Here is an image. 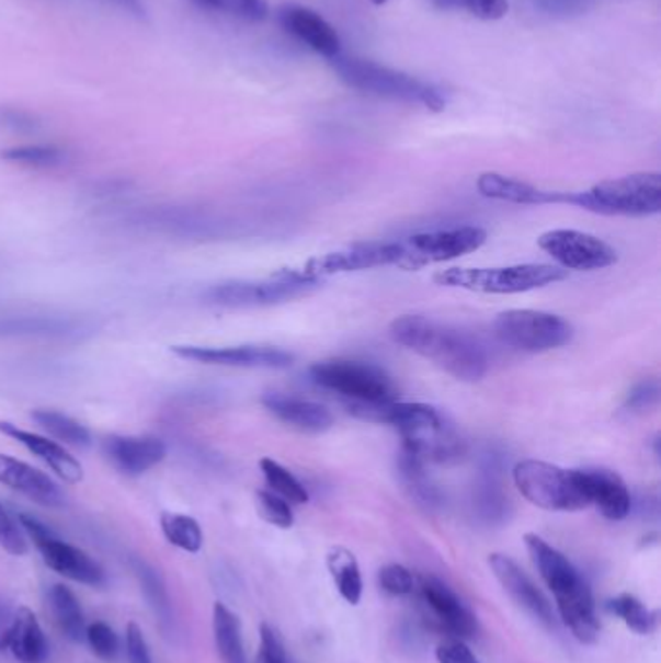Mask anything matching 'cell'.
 <instances>
[{
    "label": "cell",
    "mask_w": 661,
    "mask_h": 663,
    "mask_svg": "<svg viewBox=\"0 0 661 663\" xmlns=\"http://www.w3.org/2000/svg\"><path fill=\"white\" fill-rule=\"evenodd\" d=\"M390 336L396 344L419 353L464 382H476L487 373L486 350L458 328L421 315H406L390 324Z\"/></svg>",
    "instance_id": "obj_1"
},
{
    "label": "cell",
    "mask_w": 661,
    "mask_h": 663,
    "mask_svg": "<svg viewBox=\"0 0 661 663\" xmlns=\"http://www.w3.org/2000/svg\"><path fill=\"white\" fill-rule=\"evenodd\" d=\"M332 67L353 90L388 100L419 103L431 111H443L446 105V98L436 85L421 82L413 76L383 67L373 60L338 55L332 59Z\"/></svg>",
    "instance_id": "obj_2"
},
{
    "label": "cell",
    "mask_w": 661,
    "mask_h": 663,
    "mask_svg": "<svg viewBox=\"0 0 661 663\" xmlns=\"http://www.w3.org/2000/svg\"><path fill=\"white\" fill-rule=\"evenodd\" d=\"M572 206L603 216H653L661 210L660 173H632L609 179L590 191L572 193Z\"/></svg>",
    "instance_id": "obj_3"
},
{
    "label": "cell",
    "mask_w": 661,
    "mask_h": 663,
    "mask_svg": "<svg viewBox=\"0 0 661 663\" xmlns=\"http://www.w3.org/2000/svg\"><path fill=\"white\" fill-rule=\"evenodd\" d=\"M567 277V270L551 264H516L502 268H448L435 274L436 286L458 287L478 294L511 295L551 286Z\"/></svg>",
    "instance_id": "obj_4"
},
{
    "label": "cell",
    "mask_w": 661,
    "mask_h": 663,
    "mask_svg": "<svg viewBox=\"0 0 661 663\" xmlns=\"http://www.w3.org/2000/svg\"><path fill=\"white\" fill-rule=\"evenodd\" d=\"M522 496L544 511L577 513L590 506L578 470H565L555 464L522 460L512 471Z\"/></svg>",
    "instance_id": "obj_5"
},
{
    "label": "cell",
    "mask_w": 661,
    "mask_h": 663,
    "mask_svg": "<svg viewBox=\"0 0 661 663\" xmlns=\"http://www.w3.org/2000/svg\"><path fill=\"white\" fill-rule=\"evenodd\" d=\"M494 334L502 344L520 352L542 353L557 350L572 340V327L551 312L511 309L494 320Z\"/></svg>",
    "instance_id": "obj_6"
},
{
    "label": "cell",
    "mask_w": 661,
    "mask_h": 663,
    "mask_svg": "<svg viewBox=\"0 0 661 663\" xmlns=\"http://www.w3.org/2000/svg\"><path fill=\"white\" fill-rule=\"evenodd\" d=\"M310 377L319 387L342 396L347 403L390 402L396 400L392 380L383 370L368 363L332 362L315 363Z\"/></svg>",
    "instance_id": "obj_7"
},
{
    "label": "cell",
    "mask_w": 661,
    "mask_h": 663,
    "mask_svg": "<svg viewBox=\"0 0 661 663\" xmlns=\"http://www.w3.org/2000/svg\"><path fill=\"white\" fill-rule=\"evenodd\" d=\"M317 286H319L317 282H303L276 272L270 279H260V282L229 279V282L214 284L202 294V299L214 307L251 309V307H270L277 302L292 301L309 294Z\"/></svg>",
    "instance_id": "obj_8"
},
{
    "label": "cell",
    "mask_w": 661,
    "mask_h": 663,
    "mask_svg": "<svg viewBox=\"0 0 661 663\" xmlns=\"http://www.w3.org/2000/svg\"><path fill=\"white\" fill-rule=\"evenodd\" d=\"M18 522L25 534L32 538L35 547L39 549L43 563L47 564L50 571L57 572L65 579L80 582V584H88V586H101L105 582V571L101 569L98 561H93L92 557L82 551L80 547L60 539L39 518H35L32 514L20 513Z\"/></svg>",
    "instance_id": "obj_9"
},
{
    "label": "cell",
    "mask_w": 661,
    "mask_h": 663,
    "mask_svg": "<svg viewBox=\"0 0 661 663\" xmlns=\"http://www.w3.org/2000/svg\"><path fill=\"white\" fill-rule=\"evenodd\" d=\"M403 256L402 241L392 243L353 244L342 251L328 252L305 262L301 268L280 270V274L303 282H317L322 277L360 272V270L380 268V266H398Z\"/></svg>",
    "instance_id": "obj_10"
},
{
    "label": "cell",
    "mask_w": 661,
    "mask_h": 663,
    "mask_svg": "<svg viewBox=\"0 0 661 663\" xmlns=\"http://www.w3.org/2000/svg\"><path fill=\"white\" fill-rule=\"evenodd\" d=\"M486 241V229L476 226L418 233L408 241H402L403 256L398 268L419 270L438 262L453 261L468 252L478 251Z\"/></svg>",
    "instance_id": "obj_11"
},
{
    "label": "cell",
    "mask_w": 661,
    "mask_h": 663,
    "mask_svg": "<svg viewBox=\"0 0 661 663\" xmlns=\"http://www.w3.org/2000/svg\"><path fill=\"white\" fill-rule=\"evenodd\" d=\"M537 244L562 270L594 272L617 262V251L612 244L577 229H551L537 239Z\"/></svg>",
    "instance_id": "obj_12"
},
{
    "label": "cell",
    "mask_w": 661,
    "mask_h": 663,
    "mask_svg": "<svg viewBox=\"0 0 661 663\" xmlns=\"http://www.w3.org/2000/svg\"><path fill=\"white\" fill-rule=\"evenodd\" d=\"M171 353L184 362L237 369H287L295 359L292 353L272 345H171Z\"/></svg>",
    "instance_id": "obj_13"
},
{
    "label": "cell",
    "mask_w": 661,
    "mask_h": 663,
    "mask_svg": "<svg viewBox=\"0 0 661 663\" xmlns=\"http://www.w3.org/2000/svg\"><path fill=\"white\" fill-rule=\"evenodd\" d=\"M92 322L68 315H4L0 317V340H49L76 342L90 336Z\"/></svg>",
    "instance_id": "obj_14"
},
{
    "label": "cell",
    "mask_w": 661,
    "mask_h": 663,
    "mask_svg": "<svg viewBox=\"0 0 661 663\" xmlns=\"http://www.w3.org/2000/svg\"><path fill=\"white\" fill-rule=\"evenodd\" d=\"M419 580L421 602L435 627L448 632L454 639H474L478 632V619L461 604L460 597L435 576H421Z\"/></svg>",
    "instance_id": "obj_15"
},
{
    "label": "cell",
    "mask_w": 661,
    "mask_h": 663,
    "mask_svg": "<svg viewBox=\"0 0 661 663\" xmlns=\"http://www.w3.org/2000/svg\"><path fill=\"white\" fill-rule=\"evenodd\" d=\"M524 541H526L527 553L532 557L534 567L547 584V588L551 590L557 604L590 588L586 579L578 572L574 564L570 563L569 557H565L559 549L549 546L537 534H526Z\"/></svg>",
    "instance_id": "obj_16"
},
{
    "label": "cell",
    "mask_w": 661,
    "mask_h": 663,
    "mask_svg": "<svg viewBox=\"0 0 661 663\" xmlns=\"http://www.w3.org/2000/svg\"><path fill=\"white\" fill-rule=\"evenodd\" d=\"M101 448L107 462L130 478L150 471L168 456V445L153 435H111Z\"/></svg>",
    "instance_id": "obj_17"
},
{
    "label": "cell",
    "mask_w": 661,
    "mask_h": 663,
    "mask_svg": "<svg viewBox=\"0 0 661 663\" xmlns=\"http://www.w3.org/2000/svg\"><path fill=\"white\" fill-rule=\"evenodd\" d=\"M489 567L493 571L494 579L499 580L502 590L520 605L527 614L534 615L537 621L544 622L545 627H555V614L547 597L537 588L534 580L520 569L518 563L509 555H489Z\"/></svg>",
    "instance_id": "obj_18"
},
{
    "label": "cell",
    "mask_w": 661,
    "mask_h": 663,
    "mask_svg": "<svg viewBox=\"0 0 661 663\" xmlns=\"http://www.w3.org/2000/svg\"><path fill=\"white\" fill-rule=\"evenodd\" d=\"M0 483L47 508H62L67 504V496L59 483L34 466L7 454H0Z\"/></svg>",
    "instance_id": "obj_19"
},
{
    "label": "cell",
    "mask_w": 661,
    "mask_h": 663,
    "mask_svg": "<svg viewBox=\"0 0 661 663\" xmlns=\"http://www.w3.org/2000/svg\"><path fill=\"white\" fill-rule=\"evenodd\" d=\"M0 433L12 438V441H16V443L24 446L25 450H30L42 462L47 464L50 470L55 471L65 483L75 485V483H80L84 479L82 464L78 462L65 446L50 441L49 437L25 431V428L10 423V421H0Z\"/></svg>",
    "instance_id": "obj_20"
},
{
    "label": "cell",
    "mask_w": 661,
    "mask_h": 663,
    "mask_svg": "<svg viewBox=\"0 0 661 663\" xmlns=\"http://www.w3.org/2000/svg\"><path fill=\"white\" fill-rule=\"evenodd\" d=\"M0 650L10 652L22 663H45L49 658V642L42 625L30 607H18L9 627L0 630Z\"/></svg>",
    "instance_id": "obj_21"
},
{
    "label": "cell",
    "mask_w": 661,
    "mask_h": 663,
    "mask_svg": "<svg viewBox=\"0 0 661 663\" xmlns=\"http://www.w3.org/2000/svg\"><path fill=\"white\" fill-rule=\"evenodd\" d=\"M578 478L590 504H594L607 521L619 522L627 518L632 499L625 481L615 471L588 468V470H578Z\"/></svg>",
    "instance_id": "obj_22"
},
{
    "label": "cell",
    "mask_w": 661,
    "mask_h": 663,
    "mask_svg": "<svg viewBox=\"0 0 661 663\" xmlns=\"http://www.w3.org/2000/svg\"><path fill=\"white\" fill-rule=\"evenodd\" d=\"M280 22L284 25L285 32L295 35L299 42L305 43L322 57L332 60L340 55L342 50L340 35L335 34L334 27L315 10L294 7V4L284 7L280 10Z\"/></svg>",
    "instance_id": "obj_23"
},
{
    "label": "cell",
    "mask_w": 661,
    "mask_h": 663,
    "mask_svg": "<svg viewBox=\"0 0 661 663\" xmlns=\"http://www.w3.org/2000/svg\"><path fill=\"white\" fill-rule=\"evenodd\" d=\"M478 191L486 198L511 202V204H527V206L572 204V193L542 191L537 186L518 181V179L501 175V173H483V175H479Z\"/></svg>",
    "instance_id": "obj_24"
},
{
    "label": "cell",
    "mask_w": 661,
    "mask_h": 663,
    "mask_svg": "<svg viewBox=\"0 0 661 663\" xmlns=\"http://www.w3.org/2000/svg\"><path fill=\"white\" fill-rule=\"evenodd\" d=\"M270 413L285 425L303 431V433H324L332 427L334 418L324 405L310 400H303L297 396H285L280 392H269L262 398Z\"/></svg>",
    "instance_id": "obj_25"
},
{
    "label": "cell",
    "mask_w": 661,
    "mask_h": 663,
    "mask_svg": "<svg viewBox=\"0 0 661 663\" xmlns=\"http://www.w3.org/2000/svg\"><path fill=\"white\" fill-rule=\"evenodd\" d=\"M49 605L60 632L72 642H82L86 639L84 611L75 592L65 584H55L49 592Z\"/></svg>",
    "instance_id": "obj_26"
},
{
    "label": "cell",
    "mask_w": 661,
    "mask_h": 663,
    "mask_svg": "<svg viewBox=\"0 0 661 663\" xmlns=\"http://www.w3.org/2000/svg\"><path fill=\"white\" fill-rule=\"evenodd\" d=\"M214 639L224 663H247L239 617L224 604L214 605Z\"/></svg>",
    "instance_id": "obj_27"
},
{
    "label": "cell",
    "mask_w": 661,
    "mask_h": 663,
    "mask_svg": "<svg viewBox=\"0 0 661 663\" xmlns=\"http://www.w3.org/2000/svg\"><path fill=\"white\" fill-rule=\"evenodd\" d=\"M328 571L335 588L347 604L357 605L363 596V579L355 555L345 547H332L327 557Z\"/></svg>",
    "instance_id": "obj_28"
},
{
    "label": "cell",
    "mask_w": 661,
    "mask_h": 663,
    "mask_svg": "<svg viewBox=\"0 0 661 663\" xmlns=\"http://www.w3.org/2000/svg\"><path fill=\"white\" fill-rule=\"evenodd\" d=\"M32 420L45 433H49L50 437L57 438V441L65 443V445L76 446V448H90L92 446L90 431L80 421H76L75 418H70L67 413L39 408V410L32 412Z\"/></svg>",
    "instance_id": "obj_29"
},
{
    "label": "cell",
    "mask_w": 661,
    "mask_h": 663,
    "mask_svg": "<svg viewBox=\"0 0 661 663\" xmlns=\"http://www.w3.org/2000/svg\"><path fill=\"white\" fill-rule=\"evenodd\" d=\"M0 160L30 169H55L67 163V151L53 144H25L0 151Z\"/></svg>",
    "instance_id": "obj_30"
},
{
    "label": "cell",
    "mask_w": 661,
    "mask_h": 663,
    "mask_svg": "<svg viewBox=\"0 0 661 663\" xmlns=\"http://www.w3.org/2000/svg\"><path fill=\"white\" fill-rule=\"evenodd\" d=\"M161 531L171 546L183 549L186 553H198L204 544L202 528L193 516L179 513H161Z\"/></svg>",
    "instance_id": "obj_31"
},
{
    "label": "cell",
    "mask_w": 661,
    "mask_h": 663,
    "mask_svg": "<svg viewBox=\"0 0 661 663\" xmlns=\"http://www.w3.org/2000/svg\"><path fill=\"white\" fill-rule=\"evenodd\" d=\"M260 470L264 473V479H266L272 493L282 496L289 504L309 503V491L282 464L272 460V458H262Z\"/></svg>",
    "instance_id": "obj_32"
},
{
    "label": "cell",
    "mask_w": 661,
    "mask_h": 663,
    "mask_svg": "<svg viewBox=\"0 0 661 663\" xmlns=\"http://www.w3.org/2000/svg\"><path fill=\"white\" fill-rule=\"evenodd\" d=\"M609 614L617 615L628 629L638 635H652L658 627V614L648 609L638 597L630 594H620L607 602Z\"/></svg>",
    "instance_id": "obj_33"
},
{
    "label": "cell",
    "mask_w": 661,
    "mask_h": 663,
    "mask_svg": "<svg viewBox=\"0 0 661 663\" xmlns=\"http://www.w3.org/2000/svg\"><path fill=\"white\" fill-rule=\"evenodd\" d=\"M423 464L425 462H421L413 454L403 450L398 466H400V473H402L406 485L411 489V493L421 499L423 503L433 504L436 503L438 496H436V489L433 488V483L425 476Z\"/></svg>",
    "instance_id": "obj_34"
},
{
    "label": "cell",
    "mask_w": 661,
    "mask_h": 663,
    "mask_svg": "<svg viewBox=\"0 0 661 663\" xmlns=\"http://www.w3.org/2000/svg\"><path fill=\"white\" fill-rule=\"evenodd\" d=\"M193 2L202 9L226 12L247 22H262L269 16L266 0H193Z\"/></svg>",
    "instance_id": "obj_35"
},
{
    "label": "cell",
    "mask_w": 661,
    "mask_h": 663,
    "mask_svg": "<svg viewBox=\"0 0 661 663\" xmlns=\"http://www.w3.org/2000/svg\"><path fill=\"white\" fill-rule=\"evenodd\" d=\"M257 508H259L260 516L272 526L282 529L294 526L292 504L276 495V493H272V491H259L257 493Z\"/></svg>",
    "instance_id": "obj_36"
},
{
    "label": "cell",
    "mask_w": 661,
    "mask_h": 663,
    "mask_svg": "<svg viewBox=\"0 0 661 663\" xmlns=\"http://www.w3.org/2000/svg\"><path fill=\"white\" fill-rule=\"evenodd\" d=\"M42 128V118L32 111L0 105V133L35 135Z\"/></svg>",
    "instance_id": "obj_37"
},
{
    "label": "cell",
    "mask_w": 661,
    "mask_h": 663,
    "mask_svg": "<svg viewBox=\"0 0 661 663\" xmlns=\"http://www.w3.org/2000/svg\"><path fill=\"white\" fill-rule=\"evenodd\" d=\"M86 640L98 658L105 662L115 660L118 652V639L115 630L111 629L107 622L98 621L86 627Z\"/></svg>",
    "instance_id": "obj_38"
},
{
    "label": "cell",
    "mask_w": 661,
    "mask_h": 663,
    "mask_svg": "<svg viewBox=\"0 0 661 663\" xmlns=\"http://www.w3.org/2000/svg\"><path fill=\"white\" fill-rule=\"evenodd\" d=\"M0 547L14 557L27 553L24 529L18 518H14L2 504H0Z\"/></svg>",
    "instance_id": "obj_39"
},
{
    "label": "cell",
    "mask_w": 661,
    "mask_h": 663,
    "mask_svg": "<svg viewBox=\"0 0 661 663\" xmlns=\"http://www.w3.org/2000/svg\"><path fill=\"white\" fill-rule=\"evenodd\" d=\"M378 586L390 596H408L415 588V579L402 564H388L378 572Z\"/></svg>",
    "instance_id": "obj_40"
},
{
    "label": "cell",
    "mask_w": 661,
    "mask_h": 663,
    "mask_svg": "<svg viewBox=\"0 0 661 663\" xmlns=\"http://www.w3.org/2000/svg\"><path fill=\"white\" fill-rule=\"evenodd\" d=\"M252 663H287L284 640L280 632L266 622L260 625L259 654L254 655Z\"/></svg>",
    "instance_id": "obj_41"
},
{
    "label": "cell",
    "mask_w": 661,
    "mask_h": 663,
    "mask_svg": "<svg viewBox=\"0 0 661 663\" xmlns=\"http://www.w3.org/2000/svg\"><path fill=\"white\" fill-rule=\"evenodd\" d=\"M537 7L557 18H572L592 9L595 0H536Z\"/></svg>",
    "instance_id": "obj_42"
},
{
    "label": "cell",
    "mask_w": 661,
    "mask_h": 663,
    "mask_svg": "<svg viewBox=\"0 0 661 663\" xmlns=\"http://www.w3.org/2000/svg\"><path fill=\"white\" fill-rule=\"evenodd\" d=\"M126 658L128 663H151L150 650L144 632L136 622L126 625Z\"/></svg>",
    "instance_id": "obj_43"
},
{
    "label": "cell",
    "mask_w": 661,
    "mask_h": 663,
    "mask_svg": "<svg viewBox=\"0 0 661 663\" xmlns=\"http://www.w3.org/2000/svg\"><path fill=\"white\" fill-rule=\"evenodd\" d=\"M461 9L468 10L471 16L479 20H501L509 12L506 0H461Z\"/></svg>",
    "instance_id": "obj_44"
},
{
    "label": "cell",
    "mask_w": 661,
    "mask_h": 663,
    "mask_svg": "<svg viewBox=\"0 0 661 663\" xmlns=\"http://www.w3.org/2000/svg\"><path fill=\"white\" fill-rule=\"evenodd\" d=\"M438 663H479L478 658L469 650L464 640H444L436 648Z\"/></svg>",
    "instance_id": "obj_45"
},
{
    "label": "cell",
    "mask_w": 661,
    "mask_h": 663,
    "mask_svg": "<svg viewBox=\"0 0 661 663\" xmlns=\"http://www.w3.org/2000/svg\"><path fill=\"white\" fill-rule=\"evenodd\" d=\"M658 396H660L658 382L656 380H645L628 392L625 405L630 410H646V408H650V405L658 402Z\"/></svg>",
    "instance_id": "obj_46"
},
{
    "label": "cell",
    "mask_w": 661,
    "mask_h": 663,
    "mask_svg": "<svg viewBox=\"0 0 661 663\" xmlns=\"http://www.w3.org/2000/svg\"><path fill=\"white\" fill-rule=\"evenodd\" d=\"M123 9L133 12L135 16L146 18V9H144L143 0H115Z\"/></svg>",
    "instance_id": "obj_47"
},
{
    "label": "cell",
    "mask_w": 661,
    "mask_h": 663,
    "mask_svg": "<svg viewBox=\"0 0 661 663\" xmlns=\"http://www.w3.org/2000/svg\"><path fill=\"white\" fill-rule=\"evenodd\" d=\"M441 10L461 9V0H433Z\"/></svg>",
    "instance_id": "obj_48"
},
{
    "label": "cell",
    "mask_w": 661,
    "mask_h": 663,
    "mask_svg": "<svg viewBox=\"0 0 661 663\" xmlns=\"http://www.w3.org/2000/svg\"><path fill=\"white\" fill-rule=\"evenodd\" d=\"M375 4H385L386 0H373Z\"/></svg>",
    "instance_id": "obj_49"
}]
</instances>
